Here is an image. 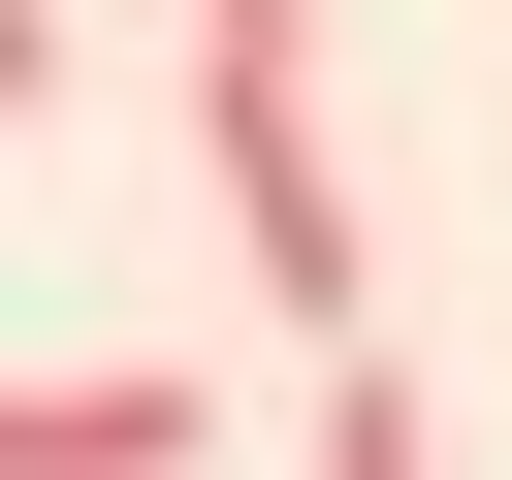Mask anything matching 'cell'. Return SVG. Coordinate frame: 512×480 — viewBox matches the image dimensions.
Returning <instances> with one entry per match:
<instances>
[{
  "label": "cell",
  "mask_w": 512,
  "mask_h": 480,
  "mask_svg": "<svg viewBox=\"0 0 512 480\" xmlns=\"http://www.w3.org/2000/svg\"><path fill=\"white\" fill-rule=\"evenodd\" d=\"M192 160H224L256 320H288V352H352V320H384V224H352V160H320V32H192Z\"/></svg>",
  "instance_id": "6da1fadb"
},
{
  "label": "cell",
  "mask_w": 512,
  "mask_h": 480,
  "mask_svg": "<svg viewBox=\"0 0 512 480\" xmlns=\"http://www.w3.org/2000/svg\"><path fill=\"white\" fill-rule=\"evenodd\" d=\"M192 448H224V384H192V352H64V384L0 416V480H192Z\"/></svg>",
  "instance_id": "7a4b0ae2"
},
{
  "label": "cell",
  "mask_w": 512,
  "mask_h": 480,
  "mask_svg": "<svg viewBox=\"0 0 512 480\" xmlns=\"http://www.w3.org/2000/svg\"><path fill=\"white\" fill-rule=\"evenodd\" d=\"M320 480H448V416H416V352H320Z\"/></svg>",
  "instance_id": "3957f363"
},
{
  "label": "cell",
  "mask_w": 512,
  "mask_h": 480,
  "mask_svg": "<svg viewBox=\"0 0 512 480\" xmlns=\"http://www.w3.org/2000/svg\"><path fill=\"white\" fill-rule=\"evenodd\" d=\"M192 32H288V0H192Z\"/></svg>",
  "instance_id": "277c9868"
}]
</instances>
